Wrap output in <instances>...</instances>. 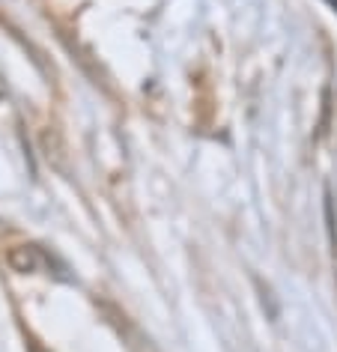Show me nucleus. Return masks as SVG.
Here are the masks:
<instances>
[{
    "label": "nucleus",
    "instance_id": "nucleus-2",
    "mask_svg": "<svg viewBox=\"0 0 337 352\" xmlns=\"http://www.w3.org/2000/svg\"><path fill=\"white\" fill-rule=\"evenodd\" d=\"M42 153H45L48 164L54 167V170L69 173V153H66V144H63V138H60L57 129L48 126L45 131H42Z\"/></svg>",
    "mask_w": 337,
    "mask_h": 352
},
{
    "label": "nucleus",
    "instance_id": "nucleus-4",
    "mask_svg": "<svg viewBox=\"0 0 337 352\" xmlns=\"http://www.w3.org/2000/svg\"><path fill=\"white\" fill-rule=\"evenodd\" d=\"M325 3H328V6H331V10H337V0H325Z\"/></svg>",
    "mask_w": 337,
    "mask_h": 352
},
{
    "label": "nucleus",
    "instance_id": "nucleus-3",
    "mask_svg": "<svg viewBox=\"0 0 337 352\" xmlns=\"http://www.w3.org/2000/svg\"><path fill=\"white\" fill-rule=\"evenodd\" d=\"M30 352H45V349H42V346H39V343H36V340H30Z\"/></svg>",
    "mask_w": 337,
    "mask_h": 352
},
{
    "label": "nucleus",
    "instance_id": "nucleus-1",
    "mask_svg": "<svg viewBox=\"0 0 337 352\" xmlns=\"http://www.w3.org/2000/svg\"><path fill=\"white\" fill-rule=\"evenodd\" d=\"M51 254L36 242H19L6 251V266L19 275H39V272L51 269Z\"/></svg>",
    "mask_w": 337,
    "mask_h": 352
}]
</instances>
